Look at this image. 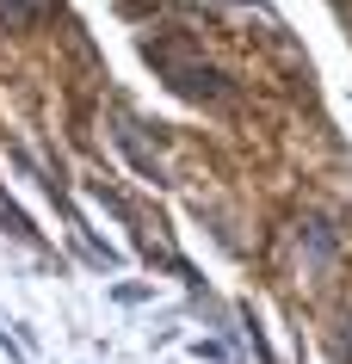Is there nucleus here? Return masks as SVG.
I'll return each instance as SVG.
<instances>
[{
    "mask_svg": "<svg viewBox=\"0 0 352 364\" xmlns=\"http://www.w3.org/2000/svg\"><path fill=\"white\" fill-rule=\"evenodd\" d=\"M0 13H6V25H31V6L25 0H0Z\"/></svg>",
    "mask_w": 352,
    "mask_h": 364,
    "instance_id": "1",
    "label": "nucleus"
}]
</instances>
